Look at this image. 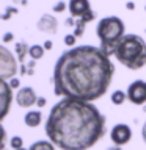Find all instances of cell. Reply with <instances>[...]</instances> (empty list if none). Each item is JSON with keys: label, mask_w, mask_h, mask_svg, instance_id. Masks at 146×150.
I'll list each match as a JSON object with an SVG mask.
<instances>
[{"label": "cell", "mask_w": 146, "mask_h": 150, "mask_svg": "<svg viewBox=\"0 0 146 150\" xmlns=\"http://www.w3.org/2000/svg\"><path fill=\"white\" fill-rule=\"evenodd\" d=\"M28 150H57V147L54 144L50 142L49 139H41V141H36V142H33L30 147H28Z\"/></svg>", "instance_id": "14"}, {"label": "cell", "mask_w": 146, "mask_h": 150, "mask_svg": "<svg viewBox=\"0 0 146 150\" xmlns=\"http://www.w3.org/2000/svg\"><path fill=\"white\" fill-rule=\"evenodd\" d=\"M8 136H6V130H5V127L2 125V122H0V150H5L6 147V142H8Z\"/></svg>", "instance_id": "19"}, {"label": "cell", "mask_w": 146, "mask_h": 150, "mask_svg": "<svg viewBox=\"0 0 146 150\" xmlns=\"http://www.w3.org/2000/svg\"><path fill=\"white\" fill-rule=\"evenodd\" d=\"M36 28L42 33H47V35H55L58 30V21L52 14H42L36 22Z\"/></svg>", "instance_id": "11"}, {"label": "cell", "mask_w": 146, "mask_h": 150, "mask_svg": "<svg viewBox=\"0 0 146 150\" xmlns=\"http://www.w3.org/2000/svg\"><path fill=\"white\" fill-rule=\"evenodd\" d=\"M44 53H46L44 47L39 45V44H33V45H30V50H28V56H30L33 61L41 59L42 56H44Z\"/></svg>", "instance_id": "15"}, {"label": "cell", "mask_w": 146, "mask_h": 150, "mask_svg": "<svg viewBox=\"0 0 146 150\" xmlns=\"http://www.w3.org/2000/svg\"><path fill=\"white\" fill-rule=\"evenodd\" d=\"M113 74L115 66L101 47H74L61 53L55 63L54 92L57 97L91 103L107 92Z\"/></svg>", "instance_id": "1"}, {"label": "cell", "mask_w": 146, "mask_h": 150, "mask_svg": "<svg viewBox=\"0 0 146 150\" xmlns=\"http://www.w3.org/2000/svg\"><path fill=\"white\" fill-rule=\"evenodd\" d=\"M28 50H30V45L27 44L25 41H19L14 45V55L17 58V63L25 64V56L28 55Z\"/></svg>", "instance_id": "13"}, {"label": "cell", "mask_w": 146, "mask_h": 150, "mask_svg": "<svg viewBox=\"0 0 146 150\" xmlns=\"http://www.w3.org/2000/svg\"><path fill=\"white\" fill-rule=\"evenodd\" d=\"M9 147L13 150H19V149H24V139L21 136H13L9 138Z\"/></svg>", "instance_id": "18"}, {"label": "cell", "mask_w": 146, "mask_h": 150, "mask_svg": "<svg viewBox=\"0 0 146 150\" xmlns=\"http://www.w3.org/2000/svg\"><path fill=\"white\" fill-rule=\"evenodd\" d=\"M54 13H63L64 9H66V2H63V0H60V2H57L54 5Z\"/></svg>", "instance_id": "21"}, {"label": "cell", "mask_w": 146, "mask_h": 150, "mask_svg": "<svg viewBox=\"0 0 146 150\" xmlns=\"http://www.w3.org/2000/svg\"><path fill=\"white\" fill-rule=\"evenodd\" d=\"M141 136H143V139H145V142H146V122H145V125H143V130H141Z\"/></svg>", "instance_id": "30"}, {"label": "cell", "mask_w": 146, "mask_h": 150, "mask_svg": "<svg viewBox=\"0 0 146 150\" xmlns=\"http://www.w3.org/2000/svg\"><path fill=\"white\" fill-rule=\"evenodd\" d=\"M68 9L71 13V17L80 19L85 23L91 22L96 17V14L93 13L91 6H89V0H69Z\"/></svg>", "instance_id": "6"}, {"label": "cell", "mask_w": 146, "mask_h": 150, "mask_svg": "<svg viewBox=\"0 0 146 150\" xmlns=\"http://www.w3.org/2000/svg\"><path fill=\"white\" fill-rule=\"evenodd\" d=\"M46 103H47V100H46L44 97H38V102H36V106L38 108H44Z\"/></svg>", "instance_id": "25"}, {"label": "cell", "mask_w": 146, "mask_h": 150, "mask_svg": "<svg viewBox=\"0 0 146 150\" xmlns=\"http://www.w3.org/2000/svg\"><path fill=\"white\" fill-rule=\"evenodd\" d=\"M75 21H77V19H74V17H68V19H66V27H75Z\"/></svg>", "instance_id": "26"}, {"label": "cell", "mask_w": 146, "mask_h": 150, "mask_svg": "<svg viewBox=\"0 0 146 150\" xmlns=\"http://www.w3.org/2000/svg\"><path fill=\"white\" fill-rule=\"evenodd\" d=\"M44 131L60 150H88L105 134V117L89 102L61 98L50 108Z\"/></svg>", "instance_id": "2"}, {"label": "cell", "mask_w": 146, "mask_h": 150, "mask_svg": "<svg viewBox=\"0 0 146 150\" xmlns=\"http://www.w3.org/2000/svg\"><path fill=\"white\" fill-rule=\"evenodd\" d=\"M19 72L22 75H27V64H21L19 66Z\"/></svg>", "instance_id": "28"}, {"label": "cell", "mask_w": 146, "mask_h": 150, "mask_svg": "<svg viewBox=\"0 0 146 150\" xmlns=\"http://www.w3.org/2000/svg\"><path fill=\"white\" fill-rule=\"evenodd\" d=\"M42 122V112L39 110H30L25 112V116H24V124L27 127H30V128H36V127H39Z\"/></svg>", "instance_id": "12"}, {"label": "cell", "mask_w": 146, "mask_h": 150, "mask_svg": "<svg viewBox=\"0 0 146 150\" xmlns=\"http://www.w3.org/2000/svg\"><path fill=\"white\" fill-rule=\"evenodd\" d=\"M97 38L101 41V50L105 55H115V49L122 38H124V22L116 16L102 19L96 28Z\"/></svg>", "instance_id": "4"}, {"label": "cell", "mask_w": 146, "mask_h": 150, "mask_svg": "<svg viewBox=\"0 0 146 150\" xmlns=\"http://www.w3.org/2000/svg\"><path fill=\"white\" fill-rule=\"evenodd\" d=\"M11 16H13V14L8 13L6 9H5L3 13H0V21H8V19H11Z\"/></svg>", "instance_id": "24"}, {"label": "cell", "mask_w": 146, "mask_h": 150, "mask_svg": "<svg viewBox=\"0 0 146 150\" xmlns=\"http://www.w3.org/2000/svg\"><path fill=\"white\" fill-rule=\"evenodd\" d=\"M17 70H19V63L14 52H11L3 44H0V78L9 81L17 75Z\"/></svg>", "instance_id": "5"}, {"label": "cell", "mask_w": 146, "mask_h": 150, "mask_svg": "<svg viewBox=\"0 0 146 150\" xmlns=\"http://www.w3.org/2000/svg\"><path fill=\"white\" fill-rule=\"evenodd\" d=\"M85 27H87V23H85L83 21H80V19H77V21H75V27H74V33H72V35H74L75 38L83 36Z\"/></svg>", "instance_id": "16"}, {"label": "cell", "mask_w": 146, "mask_h": 150, "mask_svg": "<svg viewBox=\"0 0 146 150\" xmlns=\"http://www.w3.org/2000/svg\"><path fill=\"white\" fill-rule=\"evenodd\" d=\"M8 83H9V88H11L13 91H14V89H21V80H19L17 77L11 78V80H9Z\"/></svg>", "instance_id": "22"}, {"label": "cell", "mask_w": 146, "mask_h": 150, "mask_svg": "<svg viewBox=\"0 0 146 150\" xmlns=\"http://www.w3.org/2000/svg\"><path fill=\"white\" fill-rule=\"evenodd\" d=\"M2 41H3V44H8V42H13V41H14V35H13L11 31H6V33L3 35Z\"/></svg>", "instance_id": "23"}, {"label": "cell", "mask_w": 146, "mask_h": 150, "mask_svg": "<svg viewBox=\"0 0 146 150\" xmlns=\"http://www.w3.org/2000/svg\"><path fill=\"white\" fill-rule=\"evenodd\" d=\"M126 6H127V8H129V9H134V8H135V5H134V3H127V5H126Z\"/></svg>", "instance_id": "32"}, {"label": "cell", "mask_w": 146, "mask_h": 150, "mask_svg": "<svg viewBox=\"0 0 146 150\" xmlns=\"http://www.w3.org/2000/svg\"><path fill=\"white\" fill-rule=\"evenodd\" d=\"M63 42H64L66 47H71V49H74V47H75V42H77V38H75L74 35H66L64 39H63Z\"/></svg>", "instance_id": "20"}, {"label": "cell", "mask_w": 146, "mask_h": 150, "mask_svg": "<svg viewBox=\"0 0 146 150\" xmlns=\"http://www.w3.org/2000/svg\"><path fill=\"white\" fill-rule=\"evenodd\" d=\"M115 56L124 67L138 70L146 66V42L137 35H124L115 49Z\"/></svg>", "instance_id": "3"}, {"label": "cell", "mask_w": 146, "mask_h": 150, "mask_svg": "<svg viewBox=\"0 0 146 150\" xmlns=\"http://www.w3.org/2000/svg\"><path fill=\"white\" fill-rule=\"evenodd\" d=\"M14 102L21 108H31L33 105H36L38 96L31 86H24L21 89H17L16 96H14Z\"/></svg>", "instance_id": "9"}, {"label": "cell", "mask_w": 146, "mask_h": 150, "mask_svg": "<svg viewBox=\"0 0 146 150\" xmlns=\"http://www.w3.org/2000/svg\"><path fill=\"white\" fill-rule=\"evenodd\" d=\"M127 98L134 105H145L146 103V81L137 80L127 88Z\"/></svg>", "instance_id": "8"}, {"label": "cell", "mask_w": 146, "mask_h": 150, "mask_svg": "<svg viewBox=\"0 0 146 150\" xmlns=\"http://www.w3.org/2000/svg\"><path fill=\"white\" fill-rule=\"evenodd\" d=\"M127 97V94H124L122 91H115L112 94V102L115 103V105H122Z\"/></svg>", "instance_id": "17"}, {"label": "cell", "mask_w": 146, "mask_h": 150, "mask_svg": "<svg viewBox=\"0 0 146 150\" xmlns=\"http://www.w3.org/2000/svg\"><path fill=\"white\" fill-rule=\"evenodd\" d=\"M145 9H146V8H145Z\"/></svg>", "instance_id": "34"}, {"label": "cell", "mask_w": 146, "mask_h": 150, "mask_svg": "<svg viewBox=\"0 0 146 150\" xmlns=\"http://www.w3.org/2000/svg\"><path fill=\"white\" fill-rule=\"evenodd\" d=\"M19 150H28V149H19Z\"/></svg>", "instance_id": "33"}, {"label": "cell", "mask_w": 146, "mask_h": 150, "mask_svg": "<svg viewBox=\"0 0 146 150\" xmlns=\"http://www.w3.org/2000/svg\"><path fill=\"white\" fill-rule=\"evenodd\" d=\"M6 11L11 13V14H16L17 13V8L16 6H6Z\"/></svg>", "instance_id": "29"}, {"label": "cell", "mask_w": 146, "mask_h": 150, "mask_svg": "<svg viewBox=\"0 0 146 150\" xmlns=\"http://www.w3.org/2000/svg\"><path fill=\"white\" fill-rule=\"evenodd\" d=\"M107 150H121V147H118V145H113V147H108Z\"/></svg>", "instance_id": "31"}, {"label": "cell", "mask_w": 146, "mask_h": 150, "mask_svg": "<svg viewBox=\"0 0 146 150\" xmlns=\"http://www.w3.org/2000/svg\"><path fill=\"white\" fill-rule=\"evenodd\" d=\"M110 139L112 142L118 145V147H121V145H126L129 141L132 139V130L129 125L126 124H118L112 128L110 131Z\"/></svg>", "instance_id": "10"}, {"label": "cell", "mask_w": 146, "mask_h": 150, "mask_svg": "<svg viewBox=\"0 0 146 150\" xmlns=\"http://www.w3.org/2000/svg\"><path fill=\"white\" fill-rule=\"evenodd\" d=\"M13 102H14V94L13 89L9 88V83L6 80L0 78V122L6 119V116L9 114Z\"/></svg>", "instance_id": "7"}, {"label": "cell", "mask_w": 146, "mask_h": 150, "mask_svg": "<svg viewBox=\"0 0 146 150\" xmlns=\"http://www.w3.org/2000/svg\"><path fill=\"white\" fill-rule=\"evenodd\" d=\"M42 47H44V50H50L52 47H54V44H52V41H46L44 44H42Z\"/></svg>", "instance_id": "27"}]
</instances>
